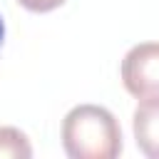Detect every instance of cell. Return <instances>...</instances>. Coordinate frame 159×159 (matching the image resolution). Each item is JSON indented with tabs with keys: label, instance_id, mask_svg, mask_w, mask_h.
<instances>
[{
	"label": "cell",
	"instance_id": "7a4b0ae2",
	"mask_svg": "<svg viewBox=\"0 0 159 159\" xmlns=\"http://www.w3.org/2000/svg\"><path fill=\"white\" fill-rule=\"evenodd\" d=\"M124 89L137 99L159 97V45L139 42L122 60Z\"/></svg>",
	"mask_w": 159,
	"mask_h": 159
},
{
	"label": "cell",
	"instance_id": "277c9868",
	"mask_svg": "<svg viewBox=\"0 0 159 159\" xmlns=\"http://www.w3.org/2000/svg\"><path fill=\"white\" fill-rule=\"evenodd\" d=\"M32 147L15 127H0V159H30Z\"/></svg>",
	"mask_w": 159,
	"mask_h": 159
},
{
	"label": "cell",
	"instance_id": "6da1fadb",
	"mask_svg": "<svg viewBox=\"0 0 159 159\" xmlns=\"http://www.w3.org/2000/svg\"><path fill=\"white\" fill-rule=\"evenodd\" d=\"M62 147L70 159H114L122 154V127L99 104H77L62 119Z\"/></svg>",
	"mask_w": 159,
	"mask_h": 159
},
{
	"label": "cell",
	"instance_id": "8992f818",
	"mask_svg": "<svg viewBox=\"0 0 159 159\" xmlns=\"http://www.w3.org/2000/svg\"><path fill=\"white\" fill-rule=\"evenodd\" d=\"M2 45H5V20L0 15V50H2Z\"/></svg>",
	"mask_w": 159,
	"mask_h": 159
},
{
	"label": "cell",
	"instance_id": "5b68a950",
	"mask_svg": "<svg viewBox=\"0 0 159 159\" xmlns=\"http://www.w3.org/2000/svg\"><path fill=\"white\" fill-rule=\"evenodd\" d=\"M17 2L30 12H50V10H57L65 0H17Z\"/></svg>",
	"mask_w": 159,
	"mask_h": 159
},
{
	"label": "cell",
	"instance_id": "3957f363",
	"mask_svg": "<svg viewBox=\"0 0 159 159\" xmlns=\"http://www.w3.org/2000/svg\"><path fill=\"white\" fill-rule=\"evenodd\" d=\"M134 137H137V147H142L147 157L157 154V97L139 99L134 112Z\"/></svg>",
	"mask_w": 159,
	"mask_h": 159
}]
</instances>
